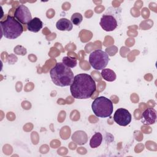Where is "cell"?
Wrapping results in <instances>:
<instances>
[{
	"label": "cell",
	"mask_w": 157,
	"mask_h": 157,
	"mask_svg": "<svg viewBox=\"0 0 157 157\" xmlns=\"http://www.w3.org/2000/svg\"><path fill=\"white\" fill-rule=\"evenodd\" d=\"M50 75L53 83L58 86H70L74 78L71 69L63 63H58L50 71Z\"/></svg>",
	"instance_id": "cell-2"
},
{
	"label": "cell",
	"mask_w": 157,
	"mask_h": 157,
	"mask_svg": "<svg viewBox=\"0 0 157 157\" xmlns=\"http://www.w3.org/2000/svg\"><path fill=\"white\" fill-rule=\"evenodd\" d=\"M109 61L108 54L102 50H96L90 54L89 63L96 70H102L107 66Z\"/></svg>",
	"instance_id": "cell-6"
},
{
	"label": "cell",
	"mask_w": 157,
	"mask_h": 157,
	"mask_svg": "<svg viewBox=\"0 0 157 157\" xmlns=\"http://www.w3.org/2000/svg\"><path fill=\"white\" fill-rule=\"evenodd\" d=\"M102 136L100 132L95 133L91 138L90 141V145L92 148H96L98 147L102 142Z\"/></svg>",
	"instance_id": "cell-13"
},
{
	"label": "cell",
	"mask_w": 157,
	"mask_h": 157,
	"mask_svg": "<svg viewBox=\"0 0 157 157\" xmlns=\"http://www.w3.org/2000/svg\"><path fill=\"white\" fill-rule=\"evenodd\" d=\"M62 63L70 68H73L77 66V59L71 56H65L62 59Z\"/></svg>",
	"instance_id": "cell-14"
},
{
	"label": "cell",
	"mask_w": 157,
	"mask_h": 157,
	"mask_svg": "<svg viewBox=\"0 0 157 157\" xmlns=\"http://www.w3.org/2000/svg\"><path fill=\"white\" fill-rule=\"evenodd\" d=\"M14 17L22 24H28L33 19L29 9L23 4H20L15 9Z\"/></svg>",
	"instance_id": "cell-8"
},
{
	"label": "cell",
	"mask_w": 157,
	"mask_h": 157,
	"mask_svg": "<svg viewBox=\"0 0 157 157\" xmlns=\"http://www.w3.org/2000/svg\"><path fill=\"white\" fill-rule=\"evenodd\" d=\"M122 10L120 7H109L103 13L100 20L101 28L109 32L120 27L122 24Z\"/></svg>",
	"instance_id": "cell-3"
},
{
	"label": "cell",
	"mask_w": 157,
	"mask_h": 157,
	"mask_svg": "<svg viewBox=\"0 0 157 157\" xmlns=\"http://www.w3.org/2000/svg\"><path fill=\"white\" fill-rule=\"evenodd\" d=\"M156 111L153 108H148L145 109L141 117V121L144 124L150 125L156 122Z\"/></svg>",
	"instance_id": "cell-9"
},
{
	"label": "cell",
	"mask_w": 157,
	"mask_h": 157,
	"mask_svg": "<svg viewBox=\"0 0 157 157\" xmlns=\"http://www.w3.org/2000/svg\"><path fill=\"white\" fill-rule=\"evenodd\" d=\"M83 20V17L81 13L76 12L72 14L71 18V21L74 25L78 26Z\"/></svg>",
	"instance_id": "cell-15"
},
{
	"label": "cell",
	"mask_w": 157,
	"mask_h": 157,
	"mask_svg": "<svg viewBox=\"0 0 157 157\" xmlns=\"http://www.w3.org/2000/svg\"><path fill=\"white\" fill-rule=\"evenodd\" d=\"M96 90V85L92 77L85 73L78 74L74 76L70 85L72 96L75 99H88L92 96Z\"/></svg>",
	"instance_id": "cell-1"
},
{
	"label": "cell",
	"mask_w": 157,
	"mask_h": 157,
	"mask_svg": "<svg viewBox=\"0 0 157 157\" xmlns=\"http://www.w3.org/2000/svg\"><path fill=\"white\" fill-rule=\"evenodd\" d=\"M2 34L7 39H15L23 31V27L14 17L7 15L6 19L0 21Z\"/></svg>",
	"instance_id": "cell-4"
},
{
	"label": "cell",
	"mask_w": 157,
	"mask_h": 157,
	"mask_svg": "<svg viewBox=\"0 0 157 157\" xmlns=\"http://www.w3.org/2000/svg\"><path fill=\"white\" fill-rule=\"evenodd\" d=\"M42 21L37 17H34L27 24L28 29L33 33L39 32L42 29Z\"/></svg>",
	"instance_id": "cell-10"
},
{
	"label": "cell",
	"mask_w": 157,
	"mask_h": 157,
	"mask_svg": "<svg viewBox=\"0 0 157 157\" xmlns=\"http://www.w3.org/2000/svg\"><path fill=\"white\" fill-rule=\"evenodd\" d=\"M56 28L59 31H71L73 28V24L72 22L66 18H60L56 23Z\"/></svg>",
	"instance_id": "cell-11"
},
{
	"label": "cell",
	"mask_w": 157,
	"mask_h": 157,
	"mask_svg": "<svg viewBox=\"0 0 157 157\" xmlns=\"http://www.w3.org/2000/svg\"><path fill=\"white\" fill-rule=\"evenodd\" d=\"M102 77L106 81L113 82L116 79V74L110 69H103L101 71Z\"/></svg>",
	"instance_id": "cell-12"
},
{
	"label": "cell",
	"mask_w": 157,
	"mask_h": 157,
	"mask_svg": "<svg viewBox=\"0 0 157 157\" xmlns=\"http://www.w3.org/2000/svg\"><path fill=\"white\" fill-rule=\"evenodd\" d=\"M131 115L129 112L124 108L118 109L114 115L113 120L118 125L121 126H126L131 121Z\"/></svg>",
	"instance_id": "cell-7"
},
{
	"label": "cell",
	"mask_w": 157,
	"mask_h": 157,
	"mask_svg": "<svg viewBox=\"0 0 157 157\" xmlns=\"http://www.w3.org/2000/svg\"><path fill=\"white\" fill-rule=\"evenodd\" d=\"M91 108L94 115L100 118L109 117L113 110L112 101L104 96L95 98L92 102Z\"/></svg>",
	"instance_id": "cell-5"
}]
</instances>
